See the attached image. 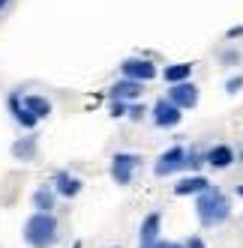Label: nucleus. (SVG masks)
<instances>
[{
    "label": "nucleus",
    "instance_id": "obj_1",
    "mask_svg": "<svg viewBox=\"0 0 243 248\" xmlns=\"http://www.w3.org/2000/svg\"><path fill=\"white\" fill-rule=\"evenodd\" d=\"M195 212H198V221L204 227H213V224H222L225 218L231 216V203L228 198L219 191V188H207L198 194V201H195Z\"/></svg>",
    "mask_w": 243,
    "mask_h": 248
},
{
    "label": "nucleus",
    "instance_id": "obj_2",
    "mask_svg": "<svg viewBox=\"0 0 243 248\" xmlns=\"http://www.w3.org/2000/svg\"><path fill=\"white\" fill-rule=\"evenodd\" d=\"M57 218L51 212H33L24 224V242L30 248H51L57 242Z\"/></svg>",
    "mask_w": 243,
    "mask_h": 248
},
{
    "label": "nucleus",
    "instance_id": "obj_3",
    "mask_svg": "<svg viewBox=\"0 0 243 248\" xmlns=\"http://www.w3.org/2000/svg\"><path fill=\"white\" fill-rule=\"evenodd\" d=\"M138 165H141V158H138L135 153H114L111 158V176L117 186H129L132 176L138 170Z\"/></svg>",
    "mask_w": 243,
    "mask_h": 248
},
{
    "label": "nucleus",
    "instance_id": "obj_4",
    "mask_svg": "<svg viewBox=\"0 0 243 248\" xmlns=\"http://www.w3.org/2000/svg\"><path fill=\"white\" fill-rule=\"evenodd\" d=\"M120 72H123V78L129 81H138V84H144V81H153L156 78V66L144 57H129L120 63Z\"/></svg>",
    "mask_w": 243,
    "mask_h": 248
},
{
    "label": "nucleus",
    "instance_id": "obj_5",
    "mask_svg": "<svg viewBox=\"0 0 243 248\" xmlns=\"http://www.w3.org/2000/svg\"><path fill=\"white\" fill-rule=\"evenodd\" d=\"M150 117H153V123H156L159 129H174L177 123H180V117H183V111L177 108V105H171L168 99H159V102L153 105Z\"/></svg>",
    "mask_w": 243,
    "mask_h": 248
},
{
    "label": "nucleus",
    "instance_id": "obj_6",
    "mask_svg": "<svg viewBox=\"0 0 243 248\" xmlns=\"http://www.w3.org/2000/svg\"><path fill=\"white\" fill-rule=\"evenodd\" d=\"M168 102L171 105H177L180 111H189V108H195L198 105V87L192 81H183V84H174L168 90Z\"/></svg>",
    "mask_w": 243,
    "mask_h": 248
},
{
    "label": "nucleus",
    "instance_id": "obj_7",
    "mask_svg": "<svg viewBox=\"0 0 243 248\" xmlns=\"http://www.w3.org/2000/svg\"><path fill=\"white\" fill-rule=\"evenodd\" d=\"M186 165V150L183 147H171V150H165L162 155H159V162H156V176H168V173H174V170H180Z\"/></svg>",
    "mask_w": 243,
    "mask_h": 248
},
{
    "label": "nucleus",
    "instance_id": "obj_8",
    "mask_svg": "<svg viewBox=\"0 0 243 248\" xmlns=\"http://www.w3.org/2000/svg\"><path fill=\"white\" fill-rule=\"evenodd\" d=\"M51 183H54V191L60 194V198H75V194H81V180L72 176L69 170H57Z\"/></svg>",
    "mask_w": 243,
    "mask_h": 248
},
{
    "label": "nucleus",
    "instance_id": "obj_9",
    "mask_svg": "<svg viewBox=\"0 0 243 248\" xmlns=\"http://www.w3.org/2000/svg\"><path fill=\"white\" fill-rule=\"evenodd\" d=\"M141 93H144V87L138 84V81L123 78V81H117V84L111 87V102H135Z\"/></svg>",
    "mask_w": 243,
    "mask_h": 248
},
{
    "label": "nucleus",
    "instance_id": "obj_10",
    "mask_svg": "<svg viewBox=\"0 0 243 248\" xmlns=\"http://www.w3.org/2000/svg\"><path fill=\"white\" fill-rule=\"evenodd\" d=\"M207 188H210V183H207L201 173H189L180 183H174V194H180V198H186V194H201Z\"/></svg>",
    "mask_w": 243,
    "mask_h": 248
},
{
    "label": "nucleus",
    "instance_id": "obj_11",
    "mask_svg": "<svg viewBox=\"0 0 243 248\" xmlns=\"http://www.w3.org/2000/svg\"><path fill=\"white\" fill-rule=\"evenodd\" d=\"M21 105H24V111L33 120H45L51 114V102L45 96H21Z\"/></svg>",
    "mask_w": 243,
    "mask_h": 248
},
{
    "label": "nucleus",
    "instance_id": "obj_12",
    "mask_svg": "<svg viewBox=\"0 0 243 248\" xmlns=\"http://www.w3.org/2000/svg\"><path fill=\"white\" fill-rule=\"evenodd\" d=\"M204 162L210 165V168H228V165L234 162V150H231V147H225V144H216V147L207 150Z\"/></svg>",
    "mask_w": 243,
    "mask_h": 248
},
{
    "label": "nucleus",
    "instance_id": "obj_13",
    "mask_svg": "<svg viewBox=\"0 0 243 248\" xmlns=\"http://www.w3.org/2000/svg\"><path fill=\"white\" fill-rule=\"evenodd\" d=\"M12 155L18 158V162H30V158H36V135H24L12 144Z\"/></svg>",
    "mask_w": 243,
    "mask_h": 248
},
{
    "label": "nucleus",
    "instance_id": "obj_14",
    "mask_svg": "<svg viewBox=\"0 0 243 248\" xmlns=\"http://www.w3.org/2000/svg\"><path fill=\"white\" fill-rule=\"evenodd\" d=\"M159 227H162V212H150L141 221V245H150L159 239Z\"/></svg>",
    "mask_w": 243,
    "mask_h": 248
},
{
    "label": "nucleus",
    "instance_id": "obj_15",
    "mask_svg": "<svg viewBox=\"0 0 243 248\" xmlns=\"http://www.w3.org/2000/svg\"><path fill=\"white\" fill-rule=\"evenodd\" d=\"M189 75H192V63H171V66H165V69H162V78H165L171 87L189 81Z\"/></svg>",
    "mask_w": 243,
    "mask_h": 248
},
{
    "label": "nucleus",
    "instance_id": "obj_16",
    "mask_svg": "<svg viewBox=\"0 0 243 248\" xmlns=\"http://www.w3.org/2000/svg\"><path fill=\"white\" fill-rule=\"evenodd\" d=\"M9 114H12L15 120H18L24 129H33V126L39 123V120H33V117L24 111V105H21V96H18V93H9Z\"/></svg>",
    "mask_w": 243,
    "mask_h": 248
},
{
    "label": "nucleus",
    "instance_id": "obj_17",
    "mask_svg": "<svg viewBox=\"0 0 243 248\" xmlns=\"http://www.w3.org/2000/svg\"><path fill=\"white\" fill-rule=\"evenodd\" d=\"M33 206H36V212H51L54 209V188H48V186L36 188L33 191Z\"/></svg>",
    "mask_w": 243,
    "mask_h": 248
},
{
    "label": "nucleus",
    "instance_id": "obj_18",
    "mask_svg": "<svg viewBox=\"0 0 243 248\" xmlns=\"http://www.w3.org/2000/svg\"><path fill=\"white\" fill-rule=\"evenodd\" d=\"M129 114V102H111V117H123Z\"/></svg>",
    "mask_w": 243,
    "mask_h": 248
},
{
    "label": "nucleus",
    "instance_id": "obj_19",
    "mask_svg": "<svg viewBox=\"0 0 243 248\" xmlns=\"http://www.w3.org/2000/svg\"><path fill=\"white\" fill-rule=\"evenodd\" d=\"M144 248H186V245H180V242H168V239H156V242H150V245H144Z\"/></svg>",
    "mask_w": 243,
    "mask_h": 248
},
{
    "label": "nucleus",
    "instance_id": "obj_20",
    "mask_svg": "<svg viewBox=\"0 0 243 248\" xmlns=\"http://www.w3.org/2000/svg\"><path fill=\"white\" fill-rule=\"evenodd\" d=\"M144 111H147V108H144V105H138V102H132V105H129V117H132V120H141V117H144Z\"/></svg>",
    "mask_w": 243,
    "mask_h": 248
},
{
    "label": "nucleus",
    "instance_id": "obj_21",
    "mask_svg": "<svg viewBox=\"0 0 243 248\" xmlns=\"http://www.w3.org/2000/svg\"><path fill=\"white\" fill-rule=\"evenodd\" d=\"M201 162H204V155H198V153H186V165H189V168H198Z\"/></svg>",
    "mask_w": 243,
    "mask_h": 248
},
{
    "label": "nucleus",
    "instance_id": "obj_22",
    "mask_svg": "<svg viewBox=\"0 0 243 248\" xmlns=\"http://www.w3.org/2000/svg\"><path fill=\"white\" fill-rule=\"evenodd\" d=\"M225 87H228V93H237L240 87H243V78H234V81H228V84H225Z\"/></svg>",
    "mask_w": 243,
    "mask_h": 248
},
{
    "label": "nucleus",
    "instance_id": "obj_23",
    "mask_svg": "<svg viewBox=\"0 0 243 248\" xmlns=\"http://www.w3.org/2000/svg\"><path fill=\"white\" fill-rule=\"evenodd\" d=\"M186 248H204V242H201L198 236H189V239H186Z\"/></svg>",
    "mask_w": 243,
    "mask_h": 248
},
{
    "label": "nucleus",
    "instance_id": "obj_24",
    "mask_svg": "<svg viewBox=\"0 0 243 248\" xmlns=\"http://www.w3.org/2000/svg\"><path fill=\"white\" fill-rule=\"evenodd\" d=\"M237 36H243V24H240V27H231V30H228V39H237Z\"/></svg>",
    "mask_w": 243,
    "mask_h": 248
},
{
    "label": "nucleus",
    "instance_id": "obj_25",
    "mask_svg": "<svg viewBox=\"0 0 243 248\" xmlns=\"http://www.w3.org/2000/svg\"><path fill=\"white\" fill-rule=\"evenodd\" d=\"M6 3H9V0H0V9H3V6H6Z\"/></svg>",
    "mask_w": 243,
    "mask_h": 248
},
{
    "label": "nucleus",
    "instance_id": "obj_26",
    "mask_svg": "<svg viewBox=\"0 0 243 248\" xmlns=\"http://www.w3.org/2000/svg\"><path fill=\"white\" fill-rule=\"evenodd\" d=\"M237 194H240V198H243V186H240V188H237Z\"/></svg>",
    "mask_w": 243,
    "mask_h": 248
},
{
    "label": "nucleus",
    "instance_id": "obj_27",
    "mask_svg": "<svg viewBox=\"0 0 243 248\" xmlns=\"http://www.w3.org/2000/svg\"><path fill=\"white\" fill-rule=\"evenodd\" d=\"M72 248H81V242H75V245H72Z\"/></svg>",
    "mask_w": 243,
    "mask_h": 248
},
{
    "label": "nucleus",
    "instance_id": "obj_28",
    "mask_svg": "<svg viewBox=\"0 0 243 248\" xmlns=\"http://www.w3.org/2000/svg\"><path fill=\"white\" fill-rule=\"evenodd\" d=\"M111 248H117V245H111Z\"/></svg>",
    "mask_w": 243,
    "mask_h": 248
}]
</instances>
